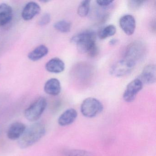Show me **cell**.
Returning <instances> with one entry per match:
<instances>
[{"instance_id": "6da1fadb", "label": "cell", "mask_w": 156, "mask_h": 156, "mask_svg": "<svg viewBox=\"0 0 156 156\" xmlns=\"http://www.w3.org/2000/svg\"><path fill=\"white\" fill-rule=\"evenodd\" d=\"M96 36L93 31H84L74 35L71 38V41L76 44L79 52L87 54L90 57H94L98 55L99 51L96 43Z\"/></svg>"}, {"instance_id": "7a4b0ae2", "label": "cell", "mask_w": 156, "mask_h": 156, "mask_svg": "<svg viewBox=\"0 0 156 156\" xmlns=\"http://www.w3.org/2000/svg\"><path fill=\"white\" fill-rule=\"evenodd\" d=\"M46 133L45 126L42 123H34L26 128L18 140V145L21 149L30 147L39 141Z\"/></svg>"}, {"instance_id": "3957f363", "label": "cell", "mask_w": 156, "mask_h": 156, "mask_svg": "<svg viewBox=\"0 0 156 156\" xmlns=\"http://www.w3.org/2000/svg\"><path fill=\"white\" fill-rule=\"evenodd\" d=\"M47 105V100L44 98H39L25 109L24 116L30 122L37 121L41 116Z\"/></svg>"}, {"instance_id": "277c9868", "label": "cell", "mask_w": 156, "mask_h": 156, "mask_svg": "<svg viewBox=\"0 0 156 156\" xmlns=\"http://www.w3.org/2000/svg\"><path fill=\"white\" fill-rule=\"evenodd\" d=\"M103 109V104L98 99L94 98H87L81 104V113L87 118L94 117L100 114Z\"/></svg>"}, {"instance_id": "5b68a950", "label": "cell", "mask_w": 156, "mask_h": 156, "mask_svg": "<svg viewBox=\"0 0 156 156\" xmlns=\"http://www.w3.org/2000/svg\"><path fill=\"white\" fill-rule=\"evenodd\" d=\"M146 47L143 43L140 41L133 42L126 49L125 59L136 63L143 58L145 54Z\"/></svg>"}, {"instance_id": "8992f818", "label": "cell", "mask_w": 156, "mask_h": 156, "mask_svg": "<svg viewBox=\"0 0 156 156\" xmlns=\"http://www.w3.org/2000/svg\"><path fill=\"white\" fill-rule=\"evenodd\" d=\"M136 64L127 59L120 60L111 66L110 74L113 76L119 77L127 75L133 71Z\"/></svg>"}, {"instance_id": "52a82bcc", "label": "cell", "mask_w": 156, "mask_h": 156, "mask_svg": "<svg viewBox=\"0 0 156 156\" xmlns=\"http://www.w3.org/2000/svg\"><path fill=\"white\" fill-rule=\"evenodd\" d=\"M143 85V83L139 78L132 80L126 87L123 94L124 100L128 103L134 101L138 93L142 89Z\"/></svg>"}, {"instance_id": "ba28073f", "label": "cell", "mask_w": 156, "mask_h": 156, "mask_svg": "<svg viewBox=\"0 0 156 156\" xmlns=\"http://www.w3.org/2000/svg\"><path fill=\"white\" fill-rule=\"evenodd\" d=\"M120 28L126 35L130 36L135 32L136 28V21L132 15L126 14L120 18L119 20Z\"/></svg>"}, {"instance_id": "9c48e42d", "label": "cell", "mask_w": 156, "mask_h": 156, "mask_svg": "<svg viewBox=\"0 0 156 156\" xmlns=\"http://www.w3.org/2000/svg\"><path fill=\"white\" fill-rule=\"evenodd\" d=\"M156 69L155 65H147L143 68L138 78L143 84L149 85L154 83L156 82Z\"/></svg>"}, {"instance_id": "30bf717a", "label": "cell", "mask_w": 156, "mask_h": 156, "mask_svg": "<svg viewBox=\"0 0 156 156\" xmlns=\"http://www.w3.org/2000/svg\"><path fill=\"white\" fill-rule=\"evenodd\" d=\"M41 11V7L38 3L30 2H28L23 8L22 12V17L24 20H30L39 14Z\"/></svg>"}, {"instance_id": "8fae6325", "label": "cell", "mask_w": 156, "mask_h": 156, "mask_svg": "<svg viewBox=\"0 0 156 156\" xmlns=\"http://www.w3.org/2000/svg\"><path fill=\"white\" fill-rule=\"evenodd\" d=\"M26 127L23 123L15 122L9 127L7 131V136L11 140H19L26 129Z\"/></svg>"}, {"instance_id": "7c38bea8", "label": "cell", "mask_w": 156, "mask_h": 156, "mask_svg": "<svg viewBox=\"0 0 156 156\" xmlns=\"http://www.w3.org/2000/svg\"><path fill=\"white\" fill-rule=\"evenodd\" d=\"M13 16L12 8L7 3L0 4V27L5 26L10 22Z\"/></svg>"}, {"instance_id": "4fadbf2b", "label": "cell", "mask_w": 156, "mask_h": 156, "mask_svg": "<svg viewBox=\"0 0 156 156\" xmlns=\"http://www.w3.org/2000/svg\"><path fill=\"white\" fill-rule=\"evenodd\" d=\"M77 117V111L74 108H69L60 116L58 120V124L62 126H69L75 121Z\"/></svg>"}, {"instance_id": "5bb4252c", "label": "cell", "mask_w": 156, "mask_h": 156, "mask_svg": "<svg viewBox=\"0 0 156 156\" xmlns=\"http://www.w3.org/2000/svg\"><path fill=\"white\" fill-rule=\"evenodd\" d=\"M45 69L49 73H60L65 69V64L62 60L59 58H52L45 65Z\"/></svg>"}, {"instance_id": "9a60e30c", "label": "cell", "mask_w": 156, "mask_h": 156, "mask_svg": "<svg viewBox=\"0 0 156 156\" xmlns=\"http://www.w3.org/2000/svg\"><path fill=\"white\" fill-rule=\"evenodd\" d=\"M62 90L61 83L58 79L51 78L45 83L44 86V91L46 94L51 96H57Z\"/></svg>"}, {"instance_id": "2e32d148", "label": "cell", "mask_w": 156, "mask_h": 156, "mask_svg": "<svg viewBox=\"0 0 156 156\" xmlns=\"http://www.w3.org/2000/svg\"><path fill=\"white\" fill-rule=\"evenodd\" d=\"M49 49L44 45H39L28 54V57L33 62L39 61L48 54Z\"/></svg>"}, {"instance_id": "e0dca14e", "label": "cell", "mask_w": 156, "mask_h": 156, "mask_svg": "<svg viewBox=\"0 0 156 156\" xmlns=\"http://www.w3.org/2000/svg\"><path fill=\"white\" fill-rule=\"evenodd\" d=\"M116 33V28L114 25H108L101 29L98 32V37L101 40L114 36Z\"/></svg>"}, {"instance_id": "ac0fdd59", "label": "cell", "mask_w": 156, "mask_h": 156, "mask_svg": "<svg viewBox=\"0 0 156 156\" xmlns=\"http://www.w3.org/2000/svg\"><path fill=\"white\" fill-rule=\"evenodd\" d=\"M54 27L56 30L60 32L67 33L71 31L72 25L69 22L62 20L56 22L54 25Z\"/></svg>"}, {"instance_id": "d6986e66", "label": "cell", "mask_w": 156, "mask_h": 156, "mask_svg": "<svg viewBox=\"0 0 156 156\" xmlns=\"http://www.w3.org/2000/svg\"><path fill=\"white\" fill-rule=\"evenodd\" d=\"M90 1H83L80 3L77 9V14L81 17H85L88 15L90 11Z\"/></svg>"}, {"instance_id": "ffe728a7", "label": "cell", "mask_w": 156, "mask_h": 156, "mask_svg": "<svg viewBox=\"0 0 156 156\" xmlns=\"http://www.w3.org/2000/svg\"><path fill=\"white\" fill-rule=\"evenodd\" d=\"M64 156H93L90 151L84 150L71 149L64 151Z\"/></svg>"}, {"instance_id": "44dd1931", "label": "cell", "mask_w": 156, "mask_h": 156, "mask_svg": "<svg viewBox=\"0 0 156 156\" xmlns=\"http://www.w3.org/2000/svg\"><path fill=\"white\" fill-rule=\"evenodd\" d=\"M145 2L143 1H129L128 2V6L131 10L136 11L141 8Z\"/></svg>"}, {"instance_id": "7402d4cb", "label": "cell", "mask_w": 156, "mask_h": 156, "mask_svg": "<svg viewBox=\"0 0 156 156\" xmlns=\"http://www.w3.org/2000/svg\"><path fill=\"white\" fill-rule=\"evenodd\" d=\"M51 20V15L48 13H44L40 18L39 21V24L40 26H45L50 23Z\"/></svg>"}, {"instance_id": "603a6c76", "label": "cell", "mask_w": 156, "mask_h": 156, "mask_svg": "<svg viewBox=\"0 0 156 156\" xmlns=\"http://www.w3.org/2000/svg\"><path fill=\"white\" fill-rule=\"evenodd\" d=\"M96 2L97 4L100 7H107L111 5L113 3V1H107V0H104V1L100 0V1H97Z\"/></svg>"}, {"instance_id": "cb8c5ba5", "label": "cell", "mask_w": 156, "mask_h": 156, "mask_svg": "<svg viewBox=\"0 0 156 156\" xmlns=\"http://www.w3.org/2000/svg\"><path fill=\"white\" fill-rule=\"evenodd\" d=\"M118 42V40L117 39H113L110 40L109 41V44L111 45H115Z\"/></svg>"}]
</instances>
